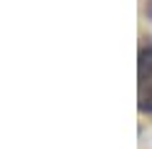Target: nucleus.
Listing matches in <instances>:
<instances>
[{"label": "nucleus", "instance_id": "1", "mask_svg": "<svg viewBox=\"0 0 152 149\" xmlns=\"http://www.w3.org/2000/svg\"><path fill=\"white\" fill-rule=\"evenodd\" d=\"M140 109L152 111V46L140 51Z\"/></svg>", "mask_w": 152, "mask_h": 149}, {"label": "nucleus", "instance_id": "2", "mask_svg": "<svg viewBox=\"0 0 152 149\" xmlns=\"http://www.w3.org/2000/svg\"><path fill=\"white\" fill-rule=\"evenodd\" d=\"M147 15L152 18V0H147Z\"/></svg>", "mask_w": 152, "mask_h": 149}]
</instances>
